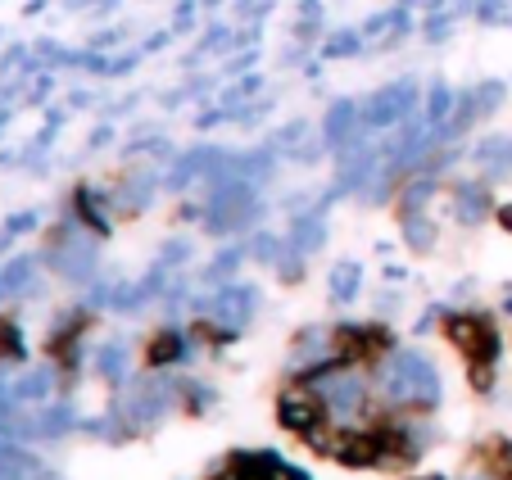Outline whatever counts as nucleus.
<instances>
[{
    "instance_id": "1",
    "label": "nucleus",
    "mask_w": 512,
    "mask_h": 480,
    "mask_svg": "<svg viewBox=\"0 0 512 480\" xmlns=\"http://www.w3.org/2000/svg\"><path fill=\"white\" fill-rule=\"evenodd\" d=\"M218 480H295L286 467H277V462L268 458H254V462H236V467H227Z\"/></svg>"
}]
</instances>
